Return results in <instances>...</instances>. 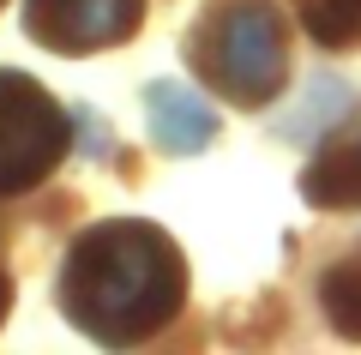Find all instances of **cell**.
Instances as JSON below:
<instances>
[{
    "instance_id": "cell-1",
    "label": "cell",
    "mask_w": 361,
    "mask_h": 355,
    "mask_svg": "<svg viewBox=\"0 0 361 355\" xmlns=\"http://www.w3.org/2000/svg\"><path fill=\"white\" fill-rule=\"evenodd\" d=\"M187 301V259L175 235L145 217L90 223L61 265V313L97 343H145Z\"/></svg>"
},
{
    "instance_id": "cell-2",
    "label": "cell",
    "mask_w": 361,
    "mask_h": 355,
    "mask_svg": "<svg viewBox=\"0 0 361 355\" xmlns=\"http://www.w3.org/2000/svg\"><path fill=\"white\" fill-rule=\"evenodd\" d=\"M187 61L235 109H265L289 78V25L271 0H217L187 30Z\"/></svg>"
},
{
    "instance_id": "cell-3",
    "label": "cell",
    "mask_w": 361,
    "mask_h": 355,
    "mask_svg": "<svg viewBox=\"0 0 361 355\" xmlns=\"http://www.w3.org/2000/svg\"><path fill=\"white\" fill-rule=\"evenodd\" d=\"M73 145V114L25 73H0V199L54 175Z\"/></svg>"
},
{
    "instance_id": "cell-4",
    "label": "cell",
    "mask_w": 361,
    "mask_h": 355,
    "mask_svg": "<svg viewBox=\"0 0 361 355\" xmlns=\"http://www.w3.org/2000/svg\"><path fill=\"white\" fill-rule=\"evenodd\" d=\"M145 0H25V37L54 54H103L133 42Z\"/></svg>"
},
{
    "instance_id": "cell-5",
    "label": "cell",
    "mask_w": 361,
    "mask_h": 355,
    "mask_svg": "<svg viewBox=\"0 0 361 355\" xmlns=\"http://www.w3.org/2000/svg\"><path fill=\"white\" fill-rule=\"evenodd\" d=\"M145 127H151L157 151L169 157H193L217 139V114L205 109V97H193L175 78H151L145 85Z\"/></svg>"
},
{
    "instance_id": "cell-6",
    "label": "cell",
    "mask_w": 361,
    "mask_h": 355,
    "mask_svg": "<svg viewBox=\"0 0 361 355\" xmlns=\"http://www.w3.org/2000/svg\"><path fill=\"white\" fill-rule=\"evenodd\" d=\"M301 193H307L319 211H355L361 205V139L325 145L307 163V175H301Z\"/></svg>"
},
{
    "instance_id": "cell-7",
    "label": "cell",
    "mask_w": 361,
    "mask_h": 355,
    "mask_svg": "<svg viewBox=\"0 0 361 355\" xmlns=\"http://www.w3.org/2000/svg\"><path fill=\"white\" fill-rule=\"evenodd\" d=\"M319 301H325V319H331L337 337H355L361 343V253L331 265L319 277Z\"/></svg>"
},
{
    "instance_id": "cell-8",
    "label": "cell",
    "mask_w": 361,
    "mask_h": 355,
    "mask_svg": "<svg viewBox=\"0 0 361 355\" xmlns=\"http://www.w3.org/2000/svg\"><path fill=\"white\" fill-rule=\"evenodd\" d=\"M307 30H313V42H325V49L361 42V0H313L307 6Z\"/></svg>"
},
{
    "instance_id": "cell-9",
    "label": "cell",
    "mask_w": 361,
    "mask_h": 355,
    "mask_svg": "<svg viewBox=\"0 0 361 355\" xmlns=\"http://www.w3.org/2000/svg\"><path fill=\"white\" fill-rule=\"evenodd\" d=\"M6 307H13V283H6V271H0V325H6Z\"/></svg>"
},
{
    "instance_id": "cell-10",
    "label": "cell",
    "mask_w": 361,
    "mask_h": 355,
    "mask_svg": "<svg viewBox=\"0 0 361 355\" xmlns=\"http://www.w3.org/2000/svg\"><path fill=\"white\" fill-rule=\"evenodd\" d=\"M0 6H6V0H0Z\"/></svg>"
}]
</instances>
